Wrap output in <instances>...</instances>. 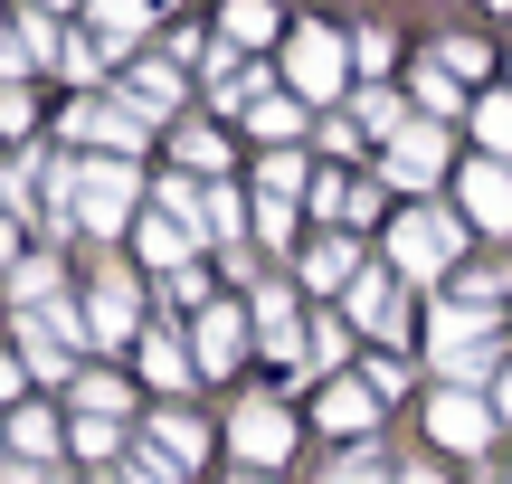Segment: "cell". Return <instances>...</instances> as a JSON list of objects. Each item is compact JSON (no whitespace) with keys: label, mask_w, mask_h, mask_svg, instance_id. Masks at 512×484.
I'll list each match as a JSON object with an SVG mask.
<instances>
[{"label":"cell","mask_w":512,"mask_h":484,"mask_svg":"<svg viewBox=\"0 0 512 484\" xmlns=\"http://www.w3.org/2000/svg\"><path fill=\"white\" fill-rule=\"evenodd\" d=\"M456 257H465V219L456 209H408V219L389 228V266H399L408 285H437Z\"/></svg>","instance_id":"cell-1"},{"label":"cell","mask_w":512,"mask_h":484,"mask_svg":"<svg viewBox=\"0 0 512 484\" xmlns=\"http://www.w3.org/2000/svg\"><path fill=\"white\" fill-rule=\"evenodd\" d=\"M143 219V181H133L124 152H105V162H76V228H95V238H114V228Z\"/></svg>","instance_id":"cell-2"},{"label":"cell","mask_w":512,"mask_h":484,"mask_svg":"<svg viewBox=\"0 0 512 484\" xmlns=\"http://www.w3.org/2000/svg\"><path fill=\"white\" fill-rule=\"evenodd\" d=\"M86 314L76 304H19V352H29L38 380H76V352H86Z\"/></svg>","instance_id":"cell-3"},{"label":"cell","mask_w":512,"mask_h":484,"mask_svg":"<svg viewBox=\"0 0 512 484\" xmlns=\"http://www.w3.org/2000/svg\"><path fill=\"white\" fill-rule=\"evenodd\" d=\"M494 428H503V418H494L484 390H437V399H427V437H437V456H484Z\"/></svg>","instance_id":"cell-4"},{"label":"cell","mask_w":512,"mask_h":484,"mask_svg":"<svg viewBox=\"0 0 512 484\" xmlns=\"http://www.w3.org/2000/svg\"><path fill=\"white\" fill-rule=\"evenodd\" d=\"M342 76H351V38L342 29H294L285 38V86L304 95V105L313 95H342Z\"/></svg>","instance_id":"cell-5"},{"label":"cell","mask_w":512,"mask_h":484,"mask_svg":"<svg viewBox=\"0 0 512 484\" xmlns=\"http://www.w3.org/2000/svg\"><path fill=\"white\" fill-rule=\"evenodd\" d=\"M67 133H76V143H105V152H124V162H133V152L152 143V114L133 105V95H86V105H67Z\"/></svg>","instance_id":"cell-6"},{"label":"cell","mask_w":512,"mask_h":484,"mask_svg":"<svg viewBox=\"0 0 512 484\" xmlns=\"http://www.w3.org/2000/svg\"><path fill=\"white\" fill-rule=\"evenodd\" d=\"M456 200H465V228H484V238H512V162L475 152V162L456 171Z\"/></svg>","instance_id":"cell-7"},{"label":"cell","mask_w":512,"mask_h":484,"mask_svg":"<svg viewBox=\"0 0 512 484\" xmlns=\"http://www.w3.org/2000/svg\"><path fill=\"white\" fill-rule=\"evenodd\" d=\"M228 447H238L247 466H285V456H294V418H285V399H247L238 428H228Z\"/></svg>","instance_id":"cell-8"},{"label":"cell","mask_w":512,"mask_h":484,"mask_svg":"<svg viewBox=\"0 0 512 484\" xmlns=\"http://www.w3.org/2000/svg\"><path fill=\"white\" fill-rule=\"evenodd\" d=\"M389 181H399V190H437L446 181V124H427V114H418V124L389 143Z\"/></svg>","instance_id":"cell-9"},{"label":"cell","mask_w":512,"mask_h":484,"mask_svg":"<svg viewBox=\"0 0 512 484\" xmlns=\"http://www.w3.org/2000/svg\"><path fill=\"white\" fill-rule=\"evenodd\" d=\"M190 361H200L209 380H219V371H238V361H247V314H238V304H209V314L190 323Z\"/></svg>","instance_id":"cell-10"},{"label":"cell","mask_w":512,"mask_h":484,"mask_svg":"<svg viewBox=\"0 0 512 484\" xmlns=\"http://www.w3.org/2000/svg\"><path fill=\"white\" fill-rule=\"evenodd\" d=\"M313 418H323L332 437H370V428H380V390H370V380H323Z\"/></svg>","instance_id":"cell-11"},{"label":"cell","mask_w":512,"mask_h":484,"mask_svg":"<svg viewBox=\"0 0 512 484\" xmlns=\"http://www.w3.org/2000/svg\"><path fill=\"white\" fill-rule=\"evenodd\" d=\"M86 333H95V352H114V342L133 333V276H124V266H105V276H95V295H86Z\"/></svg>","instance_id":"cell-12"},{"label":"cell","mask_w":512,"mask_h":484,"mask_svg":"<svg viewBox=\"0 0 512 484\" xmlns=\"http://www.w3.org/2000/svg\"><path fill=\"white\" fill-rule=\"evenodd\" d=\"M256 342H266L275 361L304 371V323H294V295H285V285H256Z\"/></svg>","instance_id":"cell-13"},{"label":"cell","mask_w":512,"mask_h":484,"mask_svg":"<svg viewBox=\"0 0 512 484\" xmlns=\"http://www.w3.org/2000/svg\"><path fill=\"white\" fill-rule=\"evenodd\" d=\"M408 105H418L427 124H456V114H475V105H465V76H446L437 57H427L418 76H408Z\"/></svg>","instance_id":"cell-14"},{"label":"cell","mask_w":512,"mask_h":484,"mask_svg":"<svg viewBox=\"0 0 512 484\" xmlns=\"http://www.w3.org/2000/svg\"><path fill=\"white\" fill-rule=\"evenodd\" d=\"M351 276H361V247H351V228H332V238L304 257V285L313 295H351Z\"/></svg>","instance_id":"cell-15"},{"label":"cell","mask_w":512,"mask_h":484,"mask_svg":"<svg viewBox=\"0 0 512 484\" xmlns=\"http://www.w3.org/2000/svg\"><path fill=\"white\" fill-rule=\"evenodd\" d=\"M152 447H162L171 466H200V456H209V428L190 409H162V418H152Z\"/></svg>","instance_id":"cell-16"},{"label":"cell","mask_w":512,"mask_h":484,"mask_svg":"<svg viewBox=\"0 0 512 484\" xmlns=\"http://www.w3.org/2000/svg\"><path fill=\"white\" fill-rule=\"evenodd\" d=\"M133 238H143L152 266H190V228L171 219V209H143V219H133Z\"/></svg>","instance_id":"cell-17"},{"label":"cell","mask_w":512,"mask_h":484,"mask_svg":"<svg viewBox=\"0 0 512 484\" xmlns=\"http://www.w3.org/2000/svg\"><path fill=\"white\" fill-rule=\"evenodd\" d=\"M465 124H475V143L494 152V162H512V86H494V95H475V114H465Z\"/></svg>","instance_id":"cell-18"},{"label":"cell","mask_w":512,"mask_h":484,"mask_svg":"<svg viewBox=\"0 0 512 484\" xmlns=\"http://www.w3.org/2000/svg\"><path fill=\"white\" fill-rule=\"evenodd\" d=\"M247 133H266V143H294V133H304V95H256V105H247Z\"/></svg>","instance_id":"cell-19"},{"label":"cell","mask_w":512,"mask_h":484,"mask_svg":"<svg viewBox=\"0 0 512 484\" xmlns=\"http://www.w3.org/2000/svg\"><path fill=\"white\" fill-rule=\"evenodd\" d=\"M190 371H200L190 342H143V380H152V390H190Z\"/></svg>","instance_id":"cell-20"},{"label":"cell","mask_w":512,"mask_h":484,"mask_svg":"<svg viewBox=\"0 0 512 484\" xmlns=\"http://www.w3.org/2000/svg\"><path fill=\"white\" fill-rule=\"evenodd\" d=\"M10 447H19V456L38 466V456H57V447H67V428H57L48 409H19V418H10Z\"/></svg>","instance_id":"cell-21"},{"label":"cell","mask_w":512,"mask_h":484,"mask_svg":"<svg viewBox=\"0 0 512 484\" xmlns=\"http://www.w3.org/2000/svg\"><path fill=\"white\" fill-rule=\"evenodd\" d=\"M437 67H446V76H465V86H475V76L494 67V48H484L475 29H456V38H437Z\"/></svg>","instance_id":"cell-22"},{"label":"cell","mask_w":512,"mask_h":484,"mask_svg":"<svg viewBox=\"0 0 512 484\" xmlns=\"http://www.w3.org/2000/svg\"><path fill=\"white\" fill-rule=\"evenodd\" d=\"M124 95H133L143 114H162V105H181V76H171V67H152V57H143V67L124 76Z\"/></svg>","instance_id":"cell-23"},{"label":"cell","mask_w":512,"mask_h":484,"mask_svg":"<svg viewBox=\"0 0 512 484\" xmlns=\"http://www.w3.org/2000/svg\"><path fill=\"white\" fill-rule=\"evenodd\" d=\"M342 352H351V323H313L304 333V371H342Z\"/></svg>","instance_id":"cell-24"},{"label":"cell","mask_w":512,"mask_h":484,"mask_svg":"<svg viewBox=\"0 0 512 484\" xmlns=\"http://www.w3.org/2000/svg\"><path fill=\"white\" fill-rule=\"evenodd\" d=\"M228 38H238V48H266V38H275V10H266V0H228Z\"/></svg>","instance_id":"cell-25"},{"label":"cell","mask_w":512,"mask_h":484,"mask_svg":"<svg viewBox=\"0 0 512 484\" xmlns=\"http://www.w3.org/2000/svg\"><path fill=\"white\" fill-rule=\"evenodd\" d=\"M10 295H19V304H57V266H48V257H19V266H10Z\"/></svg>","instance_id":"cell-26"},{"label":"cell","mask_w":512,"mask_h":484,"mask_svg":"<svg viewBox=\"0 0 512 484\" xmlns=\"http://www.w3.org/2000/svg\"><path fill=\"white\" fill-rule=\"evenodd\" d=\"M256 200H304V162H294V152H275V162L256 171Z\"/></svg>","instance_id":"cell-27"},{"label":"cell","mask_w":512,"mask_h":484,"mask_svg":"<svg viewBox=\"0 0 512 484\" xmlns=\"http://www.w3.org/2000/svg\"><path fill=\"white\" fill-rule=\"evenodd\" d=\"M143 19H152V0H95V29L105 38H133Z\"/></svg>","instance_id":"cell-28"},{"label":"cell","mask_w":512,"mask_h":484,"mask_svg":"<svg viewBox=\"0 0 512 484\" xmlns=\"http://www.w3.org/2000/svg\"><path fill=\"white\" fill-rule=\"evenodd\" d=\"M181 162L200 171V181H219V171H228V143H219V133H181Z\"/></svg>","instance_id":"cell-29"},{"label":"cell","mask_w":512,"mask_h":484,"mask_svg":"<svg viewBox=\"0 0 512 484\" xmlns=\"http://www.w3.org/2000/svg\"><path fill=\"white\" fill-rule=\"evenodd\" d=\"M76 409H86V418H114V409H124V380H76Z\"/></svg>","instance_id":"cell-30"},{"label":"cell","mask_w":512,"mask_h":484,"mask_svg":"<svg viewBox=\"0 0 512 484\" xmlns=\"http://www.w3.org/2000/svg\"><path fill=\"white\" fill-rule=\"evenodd\" d=\"M76 456H95V466H105V456H114V418H76Z\"/></svg>","instance_id":"cell-31"},{"label":"cell","mask_w":512,"mask_h":484,"mask_svg":"<svg viewBox=\"0 0 512 484\" xmlns=\"http://www.w3.org/2000/svg\"><path fill=\"white\" fill-rule=\"evenodd\" d=\"M389 57H399V48H389V29H361V38H351V67H361V76H380Z\"/></svg>","instance_id":"cell-32"},{"label":"cell","mask_w":512,"mask_h":484,"mask_svg":"<svg viewBox=\"0 0 512 484\" xmlns=\"http://www.w3.org/2000/svg\"><path fill=\"white\" fill-rule=\"evenodd\" d=\"M256 95H266V76H256V67H247V76H228V86H219V105H228V114H238V105H256Z\"/></svg>","instance_id":"cell-33"},{"label":"cell","mask_w":512,"mask_h":484,"mask_svg":"<svg viewBox=\"0 0 512 484\" xmlns=\"http://www.w3.org/2000/svg\"><path fill=\"white\" fill-rule=\"evenodd\" d=\"M256 228L266 238H294V200H256Z\"/></svg>","instance_id":"cell-34"},{"label":"cell","mask_w":512,"mask_h":484,"mask_svg":"<svg viewBox=\"0 0 512 484\" xmlns=\"http://www.w3.org/2000/svg\"><path fill=\"white\" fill-rule=\"evenodd\" d=\"M323 484H389V475H380V466H370V456H342V466H332Z\"/></svg>","instance_id":"cell-35"},{"label":"cell","mask_w":512,"mask_h":484,"mask_svg":"<svg viewBox=\"0 0 512 484\" xmlns=\"http://www.w3.org/2000/svg\"><path fill=\"white\" fill-rule=\"evenodd\" d=\"M484 399H494V418H503V428H512V361H503V371H494V380H484Z\"/></svg>","instance_id":"cell-36"},{"label":"cell","mask_w":512,"mask_h":484,"mask_svg":"<svg viewBox=\"0 0 512 484\" xmlns=\"http://www.w3.org/2000/svg\"><path fill=\"white\" fill-rule=\"evenodd\" d=\"M29 67V38H0V76H19Z\"/></svg>","instance_id":"cell-37"},{"label":"cell","mask_w":512,"mask_h":484,"mask_svg":"<svg viewBox=\"0 0 512 484\" xmlns=\"http://www.w3.org/2000/svg\"><path fill=\"white\" fill-rule=\"evenodd\" d=\"M10 266H19V228L0 219V276H10Z\"/></svg>","instance_id":"cell-38"},{"label":"cell","mask_w":512,"mask_h":484,"mask_svg":"<svg viewBox=\"0 0 512 484\" xmlns=\"http://www.w3.org/2000/svg\"><path fill=\"white\" fill-rule=\"evenodd\" d=\"M399 484H446V475H437V466H408V475H399Z\"/></svg>","instance_id":"cell-39"},{"label":"cell","mask_w":512,"mask_h":484,"mask_svg":"<svg viewBox=\"0 0 512 484\" xmlns=\"http://www.w3.org/2000/svg\"><path fill=\"white\" fill-rule=\"evenodd\" d=\"M10 390H19V371H10V361H0V399H10Z\"/></svg>","instance_id":"cell-40"},{"label":"cell","mask_w":512,"mask_h":484,"mask_svg":"<svg viewBox=\"0 0 512 484\" xmlns=\"http://www.w3.org/2000/svg\"><path fill=\"white\" fill-rule=\"evenodd\" d=\"M95 484H143V475H124V466H114V475H95Z\"/></svg>","instance_id":"cell-41"},{"label":"cell","mask_w":512,"mask_h":484,"mask_svg":"<svg viewBox=\"0 0 512 484\" xmlns=\"http://www.w3.org/2000/svg\"><path fill=\"white\" fill-rule=\"evenodd\" d=\"M228 484H266V466H247V475H228Z\"/></svg>","instance_id":"cell-42"},{"label":"cell","mask_w":512,"mask_h":484,"mask_svg":"<svg viewBox=\"0 0 512 484\" xmlns=\"http://www.w3.org/2000/svg\"><path fill=\"white\" fill-rule=\"evenodd\" d=\"M38 10H76V0H38Z\"/></svg>","instance_id":"cell-43"},{"label":"cell","mask_w":512,"mask_h":484,"mask_svg":"<svg viewBox=\"0 0 512 484\" xmlns=\"http://www.w3.org/2000/svg\"><path fill=\"white\" fill-rule=\"evenodd\" d=\"M0 428H10V418H0Z\"/></svg>","instance_id":"cell-44"}]
</instances>
